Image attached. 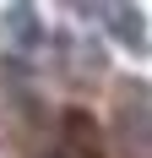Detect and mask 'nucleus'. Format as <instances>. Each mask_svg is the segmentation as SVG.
I'll return each mask as SVG.
<instances>
[{
  "label": "nucleus",
  "mask_w": 152,
  "mask_h": 158,
  "mask_svg": "<svg viewBox=\"0 0 152 158\" xmlns=\"http://www.w3.org/2000/svg\"><path fill=\"white\" fill-rule=\"evenodd\" d=\"M49 158H103V142H98V126H92L82 109H71L60 120V136H54V153Z\"/></svg>",
  "instance_id": "nucleus-1"
}]
</instances>
